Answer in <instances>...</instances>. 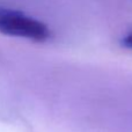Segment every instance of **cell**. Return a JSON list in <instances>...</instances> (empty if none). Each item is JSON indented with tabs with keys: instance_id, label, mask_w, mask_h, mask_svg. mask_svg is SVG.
<instances>
[{
	"instance_id": "obj_1",
	"label": "cell",
	"mask_w": 132,
	"mask_h": 132,
	"mask_svg": "<svg viewBox=\"0 0 132 132\" xmlns=\"http://www.w3.org/2000/svg\"><path fill=\"white\" fill-rule=\"evenodd\" d=\"M0 32L34 42H46L52 36L45 23L8 7H0Z\"/></svg>"
},
{
	"instance_id": "obj_2",
	"label": "cell",
	"mask_w": 132,
	"mask_h": 132,
	"mask_svg": "<svg viewBox=\"0 0 132 132\" xmlns=\"http://www.w3.org/2000/svg\"><path fill=\"white\" fill-rule=\"evenodd\" d=\"M121 44L124 46V48L128 49H132V31L126 34L123 38L121 39Z\"/></svg>"
}]
</instances>
